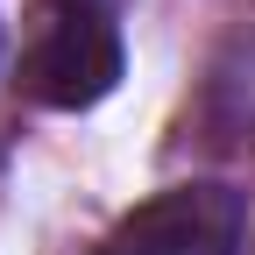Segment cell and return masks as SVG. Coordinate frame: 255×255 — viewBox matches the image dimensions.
<instances>
[{
    "mask_svg": "<svg viewBox=\"0 0 255 255\" xmlns=\"http://www.w3.org/2000/svg\"><path fill=\"white\" fill-rule=\"evenodd\" d=\"M121 64L128 50H121V21L107 0H43L28 21L14 85L21 100H36L50 114H85L121 85Z\"/></svg>",
    "mask_w": 255,
    "mask_h": 255,
    "instance_id": "cell-1",
    "label": "cell"
},
{
    "mask_svg": "<svg viewBox=\"0 0 255 255\" xmlns=\"http://www.w3.org/2000/svg\"><path fill=\"white\" fill-rule=\"evenodd\" d=\"M248 234V199L234 184H170L121 220L107 255H234Z\"/></svg>",
    "mask_w": 255,
    "mask_h": 255,
    "instance_id": "cell-2",
    "label": "cell"
}]
</instances>
